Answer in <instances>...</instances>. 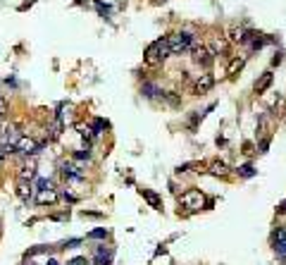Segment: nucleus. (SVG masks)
Instances as JSON below:
<instances>
[{"label":"nucleus","mask_w":286,"mask_h":265,"mask_svg":"<svg viewBox=\"0 0 286 265\" xmlns=\"http://www.w3.org/2000/svg\"><path fill=\"white\" fill-rule=\"evenodd\" d=\"M179 203H181L184 208H189L191 213H193V210H203L205 206H207V208L212 206V201H207V199H205V194H203V191H198V189H189L186 194H181Z\"/></svg>","instance_id":"f257e3e1"},{"label":"nucleus","mask_w":286,"mask_h":265,"mask_svg":"<svg viewBox=\"0 0 286 265\" xmlns=\"http://www.w3.org/2000/svg\"><path fill=\"white\" fill-rule=\"evenodd\" d=\"M167 43H170V50L172 53H184L189 48H193V36L189 31H176V33H170L167 36Z\"/></svg>","instance_id":"f03ea898"},{"label":"nucleus","mask_w":286,"mask_h":265,"mask_svg":"<svg viewBox=\"0 0 286 265\" xmlns=\"http://www.w3.org/2000/svg\"><path fill=\"white\" fill-rule=\"evenodd\" d=\"M193 60H196L198 65H203V67H207V65L215 60V55L210 53L207 46H193Z\"/></svg>","instance_id":"7ed1b4c3"},{"label":"nucleus","mask_w":286,"mask_h":265,"mask_svg":"<svg viewBox=\"0 0 286 265\" xmlns=\"http://www.w3.org/2000/svg\"><path fill=\"white\" fill-rule=\"evenodd\" d=\"M15 146H17V153H24V155H33V153H38V148H41L31 136H22Z\"/></svg>","instance_id":"20e7f679"},{"label":"nucleus","mask_w":286,"mask_h":265,"mask_svg":"<svg viewBox=\"0 0 286 265\" xmlns=\"http://www.w3.org/2000/svg\"><path fill=\"white\" fill-rule=\"evenodd\" d=\"M145 65H150V67H155V65H160L162 62V55H160V48H158V41L155 43H150L148 48H145Z\"/></svg>","instance_id":"39448f33"},{"label":"nucleus","mask_w":286,"mask_h":265,"mask_svg":"<svg viewBox=\"0 0 286 265\" xmlns=\"http://www.w3.org/2000/svg\"><path fill=\"white\" fill-rule=\"evenodd\" d=\"M55 201H57L55 189H41V191L36 194V203H38V206H53Z\"/></svg>","instance_id":"423d86ee"},{"label":"nucleus","mask_w":286,"mask_h":265,"mask_svg":"<svg viewBox=\"0 0 286 265\" xmlns=\"http://www.w3.org/2000/svg\"><path fill=\"white\" fill-rule=\"evenodd\" d=\"M229 38L234 43H248L251 41V31L246 29V27H231L229 29Z\"/></svg>","instance_id":"0eeeda50"},{"label":"nucleus","mask_w":286,"mask_h":265,"mask_svg":"<svg viewBox=\"0 0 286 265\" xmlns=\"http://www.w3.org/2000/svg\"><path fill=\"white\" fill-rule=\"evenodd\" d=\"M215 86V79H212V74H200L198 82H196V86H193V91L198 93V96H203V93H207L210 88Z\"/></svg>","instance_id":"6e6552de"},{"label":"nucleus","mask_w":286,"mask_h":265,"mask_svg":"<svg viewBox=\"0 0 286 265\" xmlns=\"http://www.w3.org/2000/svg\"><path fill=\"white\" fill-rule=\"evenodd\" d=\"M272 82H274V74H272V72H265V74H260V79H257L255 86H253L257 96H265V91L272 86Z\"/></svg>","instance_id":"1a4fd4ad"},{"label":"nucleus","mask_w":286,"mask_h":265,"mask_svg":"<svg viewBox=\"0 0 286 265\" xmlns=\"http://www.w3.org/2000/svg\"><path fill=\"white\" fill-rule=\"evenodd\" d=\"M207 48H210V53H212V55H227L229 43L224 41V38H212Z\"/></svg>","instance_id":"9d476101"},{"label":"nucleus","mask_w":286,"mask_h":265,"mask_svg":"<svg viewBox=\"0 0 286 265\" xmlns=\"http://www.w3.org/2000/svg\"><path fill=\"white\" fill-rule=\"evenodd\" d=\"M19 182H31L33 177H36V165H33V160H29L24 167H19Z\"/></svg>","instance_id":"9b49d317"},{"label":"nucleus","mask_w":286,"mask_h":265,"mask_svg":"<svg viewBox=\"0 0 286 265\" xmlns=\"http://www.w3.org/2000/svg\"><path fill=\"white\" fill-rule=\"evenodd\" d=\"M210 172H212L215 177H227L229 165L224 163V160H212V163H210Z\"/></svg>","instance_id":"f8f14e48"},{"label":"nucleus","mask_w":286,"mask_h":265,"mask_svg":"<svg viewBox=\"0 0 286 265\" xmlns=\"http://www.w3.org/2000/svg\"><path fill=\"white\" fill-rule=\"evenodd\" d=\"M143 199L148 201V206H150V208H160V206H162L160 196H158V194H153L150 189H143Z\"/></svg>","instance_id":"ddd939ff"},{"label":"nucleus","mask_w":286,"mask_h":265,"mask_svg":"<svg viewBox=\"0 0 286 265\" xmlns=\"http://www.w3.org/2000/svg\"><path fill=\"white\" fill-rule=\"evenodd\" d=\"M17 196H19L22 201H29V199H31V184H29V182H19V186H17Z\"/></svg>","instance_id":"4468645a"},{"label":"nucleus","mask_w":286,"mask_h":265,"mask_svg":"<svg viewBox=\"0 0 286 265\" xmlns=\"http://www.w3.org/2000/svg\"><path fill=\"white\" fill-rule=\"evenodd\" d=\"M243 65H246V58H234V60H231V65H229V74L234 77V74H236Z\"/></svg>","instance_id":"2eb2a0df"},{"label":"nucleus","mask_w":286,"mask_h":265,"mask_svg":"<svg viewBox=\"0 0 286 265\" xmlns=\"http://www.w3.org/2000/svg\"><path fill=\"white\" fill-rule=\"evenodd\" d=\"M158 48H160V55H162V60H167L170 58V43H167V38H160V41H158Z\"/></svg>","instance_id":"dca6fc26"},{"label":"nucleus","mask_w":286,"mask_h":265,"mask_svg":"<svg viewBox=\"0 0 286 265\" xmlns=\"http://www.w3.org/2000/svg\"><path fill=\"white\" fill-rule=\"evenodd\" d=\"M236 172L241 177H246V179H251V177H255V167H253V165H241Z\"/></svg>","instance_id":"f3484780"},{"label":"nucleus","mask_w":286,"mask_h":265,"mask_svg":"<svg viewBox=\"0 0 286 265\" xmlns=\"http://www.w3.org/2000/svg\"><path fill=\"white\" fill-rule=\"evenodd\" d=\"M143 96H148V98H155V96H158V93H160V88L158 86H153V84H143Z\"/></svg>","instance_id":"a211bd4d"},{"label":"nucleus","mask_w":286,"mask_h":265,"mask_svg":"<svg viewBox=\"0 0 286 265\" xmlns=\"http://www.w3.org/2000/svg\"><path fill=\"white\" fill-rule=\"evenodd\" d=\"M60 132H62V122H60V119H55V122L50 124V139H57V136H60Z\"/></svg>","instance_id":"6ab92c4d"},{"label":"nucleus","mask_w":286,"mask_h":265,"mask_svg":"<svg viewBox=\"0 0 286 265\" xmlns=\"http://www.w3.org/2000/svg\"><path fill=\"white\" fill-rule=\"evenodd\" d=\"M77 132H79L84 139H91V134H93V129H91L88 124H77Z\"/></svg>","instance_id":"aec40b11"},{"label":"nucleus","mask_w":286,"mask_h":265,"mask_svg":"<svg viewBox=\"0 0 286 265\" xmlns=\"http://www.w3.org/2000/svg\"><path fill=\"white\" fill-rule=\"evenodd\" d=\"M105 236H108V230H93L88 239H105Z\"/></svg>","instance_id":"412c9836"},{"label":"nucleus","mask_w":286,"mask_h":265,"mask_svg":"<svg viewBox=\"0 0 286 265\" xmlns=\"http://www.w3.org/2000/svg\"><path fill=\"white\" fill-rule=\"evenodd\" d=\"M282 60H284V55H282V53H277V55L272 58V67H277V65H282Z\"/></svg>","instance_id":"4be33fe9"},{"label":"nucleus","mask_w":286,"mask_h":265,"mask_svg":"<svg viewBox=\"0 0 286 265\" xmlns=\"http://www.w3.org/2000/svg\"><path fill=\"white\" fill-rule=\"evenodd\" d=\"M277 215H286V199L279 203V206H277Z\"/></svg>","instance_id":"5701e85b"},{"label":"nucleus","mask_w":286,"mask_h":265,"mask_svg":"<svg viewBox=\"0 0 286 265\" xmlns=\"http://www.w3.org/2000/svg\"><path fill=\"white\" fill-rule=\"evenodd\" d=\"M81 215H84V217H100L103 213H93V210H84Z\"/></svg>","instance_id":"b1692460"},{"label":"nucleus","mask_w":286,"mask_h":265,"mask_svg":"<svg viewBox=\"0 0 286 265\" xmlns=\"http://www.w3.org/2000/svg\"><path fill=\"white\" fill-rule=\"evenodd\" d=\"M79 244H81V239H72V241H67L64 246H67V248H74V246H79Z\"/></svg>","instance_id":"393cba45"},{"label":"nucleus","mask_w":286,"mask_h":265,"mask_svg":"<svg viewBox=\"0 0 286 265\" xmlns=\"http://www.w3.org/2000/svg\"><path fill=\"white\" fill-rule=\"evenodd\" d=\"M267 148H270V139H265V141L260 144V153H267Z\"/></svg>","instance_id":"a878e982"},{"label":"nucleus","mask_w":286,"mask_h":265,"mask_svg":"<svg viewBox=\"0 0 286 265\" xmlns=\"http://www.w3.org/2000/svg\"><path fill=\"white\" fill-rule=\"evenodd\" d=\"M67 265H86V258H74V261H69Z\"/></svg>","instance_id":"bb28decb"},{"label":"nucleus","mask_w":286,"mask_h":265,"mask_svg":"<svg viewBox=\"0 0 286 265\" xmlns=\"http://www.w3.org/2000/svg\"><path fill=\"white\" fill-rule=\"evenodd\" d=\"M5 110H7V103H5V98H2V96H0V115H2V113H5Z\"/></svg>","instance_id":"cd10ccee"},{"label":"nucleus","mask_w":286,"mask_h":265,"mask_svg":"<svg viewBox=\"0 0 286 265\" xmlns=\"http://www.w3.org/2000/svg\"><path fill=\"white\" fill-rule=\"evenodd\" d=\"M167 100H170L172 105H179V98H176V96H170V93H167Z\"/></svg>","instance_id":"c85d7f7f"},{"label":"nucleus","mask_w":286,"mask_h":265,"mask_svg":"<svg viewBox=\"0 0 286 265\" xmlns=\"http://www.w3.org/2000/svg\"><path fill=\"white\" fill-rule=\"evenodd\" d=\"M46 265H60V263H57L55 258H50V261H48V263H46Z\"/></svg>","instance_id":"c756f323"},{"label":"nucleus","mask_w":286,"mask_h":265,"mask_svg":"<svg viewBox=\"0 0 286 265\" xmlns=\"http://www.w3.org/2000/svg\"><path fill=\"white\" fill-rule=\"evenodd\" d=\"M2 160H5V150L0 148V163H2Z\"/></svg>","instance_id":"7c9ffc66"},{"label":"nucleus","mask_w":286,"mask_h":265,"mask_svg":"<svg viewBox=\"0 0 286 265\" xmlns=\"http://www.w3.org/2000/svg\"><path fill=\"white\" fill-rule=\"evenodd\" d=\"M91 265H105L103 261H95V263H91Z\"/></svg>","instance_id":"2f4dec72"}]
</instances>
